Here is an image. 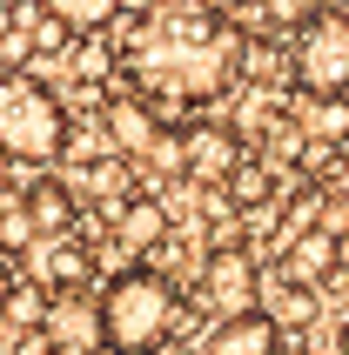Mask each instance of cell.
Returning <instances> with one entry per match:
<instances>
[{
	"instance_id": "obj_1",
	"label": "cell",
	"mask_w": 349,
	"mask_h": 355,
	"mask_svg": "<svg viewBox=\"0 0 349 355\" xmlns=\"http://www.w3.org/2000/svg\"><path fill=\"white\" fill-rule=\"evenodd\" d=\"M121 60L155 94V107H181V101L222 94L235 80L242 34L229 27V14H215L202 0H155V7H141Z\"/></svg>"
},
{
	"instance_id": "obj_2",
	"label": "cell",
	"mask_w": 349,
	"mask_h": 355,
	"mask_svg": "<svg viewBox=\"0 0 349 355\" xmlns=\"http://www.w3.org/2000/svg\"><path fill=\"white\" fill-rule=\"evenodd\" d=\"M174 282L155 268H121L108 288H101V349L108 355H155L174 329Z\"/></svg>"
},
{
	"instance_id": "obj_3",
	"label": "cell",
	"mask_w": 349,
	"mask_h": 355,
	"mask_svg": "<svg viewBox=\"0 0 349 355\" xmlns=\"http://www.w3.org/2000/svg\"><path fill=\"white\" fill-rule=\"evenodd\" d=\"M60 148H67V107L54 101V87L7 67L0 74V155L34 168V161H54Z\"/></svg>"
},
{
	"instance_id": "obj_4",
	"label": "cell",
	"mask_w": 349,
	"mask_h": 355,
	"mask_svg": "<svg viewBox=\"0 0 349 355\" xmlns=\"http://www.w3.org/2000/svg\"><path fill=\"white\" fill-rule=\"evenodd\" d=\"M289 67L309 101H349V20L316 14L309 27H295Z\"/></svg>"
},
{
	"instance_id": "obj_5",
	"label": "cell",
	"mask_w": 349,
	"mask_h": 355,
	"mask_svg": "<svg viewBox=\"0 0 349 355\" xmlns=\"http://www.w3.org/2000/svg\"><path fill=\"white\" fill-rule=\"evenodd\" d=\"M255 288H262V275H255L249 248H215V255L202 261V295L215 302V322H222V315H249Z\"/></svg>"
},
{
	"instance_id": "obj_6",
	"label": "cell",
	"mask_w": 349,
	"mask_h": 355,
	"mask_svg": "<svg viewBox=\"0 0 349 355\" xmlns=\"http://www.w3.org/2000/svg\"><path fill=\"white\" fill-rule=\"evenodd\" d=\"M40 336L54 342L60 355H101V302H88L74 288V295H47V309H40Z\"/></svg>"
},
{
	"instance_id": "obj_7",
	"label": "cell",
	"mask_w": 349,
	"mask_h": 355,
	"mask_svg": "<svg viewBox=\"0 0 349 355\" xmlns=\"http://www.w3.org/2000/svg\"><path fill=\"white\" fill-rule=\"evenodd\" d=\"M235 161H242L235 128H222V121H195V128H181V175H195V181H229Z\"/></svg>"
},
{
	"instance_id": "obj_8",
	"label": "cell",
	"mask_w": 349,
	"mask_h": 355,
	"mask_svg": "<svg viewBox=\"0 0 349 355\" xmlns=\"http://www.w3.org/2000/svg\"><path fill=\"white\" fill-rule=\"evenodd\" d=\"M275 349H282V329H275L262 309H249V315H222L215 322L202 355H275Z\"/></svg>"
},
{
	"instance_id": "obj_9",
	"label": "cell",
	"mask_w": 349,
	"mask_h": 355,
	"mask_svg": "<svg viewBox=\"0 0 349 355\" xmlns=\"http://www.w3.org/2000/svg\"><path fill=\"white\" fill-rule=\"evenodd\" d=\"M255 309H262L275 329H309L323 302H316L309 282H295V275H262V288H255Z\"/></svg>"
},
{
	"instance_id": "obj_10",
	"label": "cell",
	"mask_w": 349,
	"mask_h": 355,
	"mask_svg": "<svg viewBox=\"0 0 349 355\" xmlns=\"http://www.w3.org/2000/svg\"><path fill=\"white\" fill-rule=\"evenodd\" d=\"M343 261V241L330 235V228H302V235H289V255H282V275H295V282H323Z\"/></svg>"
},
{
	"instance_id": "obj_11",
	"label": "cell",
	"mask_w": 349,
	"mask_h": 355,
	"mask_svg": "<svg viewBox=\"0 0 349 355\" xmlns=\"http://www.w3.org/2000/svg\"><path fill=\"white\" fill-rule=\"evenodd\" d=\"M161 128H168V121L155 114V101H115V107H108V135H115L121 155H135V161L155 148Z\"/></svg>"
},
{
	"instance_id": "obj_12",
	"label": "cell",
	"mask_w": 349,
	"mask_h": 355,
	"mask_svg": "<svg viewBox=\"0 0 349 355\" xmlns=\"http://www.w3.org/2000/svg\"><path fill=\"white\" fill-rule=\"evenodd\" d=\"M40 7H47V20H54L60 34H101L128 0H40Z\"/></svg>"
},
{
	"instance_id": "obj_13",
	"label": "cell",
	"mask_w": 349,
	"mask_h": 355,
	"mask_svg": "<svg viewBox=\"0 0 349 355\" xmlns=\"http://www.w3.org/2000/svg\"><path fill=\"white\" fill-rule=\"evenodd\" d=\"M20 201H27V221H34V228H67V221H74V195H67L60 181H34Z\"/></svg>"
},
{
	"instance_id": "obj_14",
	"label": "cell",
	"mask_w": 349,
	"mask_h": 355,
	"mask_svg": "<svg viewBox=\"0 0 349 355\" xmlns=\"http://www.w3.org/2000/svg\"><path fill=\"white\" fill-rule=\"evenodd\" d=\"M302 135L349 148V101H302Z\"/></svg>"
},
{
	"instance_id": "obj_15",
	"label": "cell",
	"mask_w": 349,
	"mask_h": 355,
	"mask_svg": "<svg viewBox=\"0 0 349 355\" xmlns=\"http://www.w3.org/2000/svg\"><path fill=\"white\" fill-rule=\"evenodd\" d=\"M229 201H235V208H262V201H269V168L242 155L235 175H229Z\"/></svg>"
},
{
	"instance_id": "obj_16",
	"label": "cell",
	"mask_w": 349,
	"mask_h": 355,
	"mask_svg": "<svg viewBox=\"0 0 349 355\" xmlns=\"http://www.w3.org/2000/svg\"><path fill=\"white\" fill-rule=\"evenodd\" d=\"M121 235L135 241V248H155L161 241V208L155 201H128V208H121Z\"/></svg>"
},
{
	"instance_id": "obj_17",
	"label": "cell",
	"mask_w": 349,
	"mask_h": 355,
	"mask_svg": "<svg viewBox=\"0 0 349 355\" xmlns=\"http://www.w3.org/2000/svg\"><path fill=\"white\" fill-rule=\"evenodd\" d=\"M262 20H269V27H309L316 0H262Z\"/></svg>"
},
{
	"instance_id": "obj_18",
	"label": "cell",
	"mask_w": 349,
	"mask_h": 355,
	"mask_svg": "<svg viewBox=\"0 0 349 355\" xmlns=\"http://www.w3.org/2000/svg\"><path fill=\"white\" fill-rule=\"evenodd\" d=\"M148 168H161V175H181V135H174V128H161L155 135V148H148Z\"/></svg>"
},
{
	"instance_id": "obj_19",
	"label": "cell",
	"mask_w": 349,
	"mask_h": 355,
	"mask_svg": "<svg viewBox=\"0 0 349 355\" xmlns=\"http://www.w3.org/2000/svg\"><path fill=\"white\" fill-rule=\"evenodd\" d=\"M34 235V221H27V201H0V241L14 248V241Z\"/></svg>"
},
{
	"instance_id": "obj_20",
	"label": "cell",
	"mask_w": 349,
	"mask_h": 355,
	"mask_svg": "<svg viewBox=\"0 0 349 355\" xmlns=\"http://www.w3.org/2000/svg\"><path fill=\"white\" fill-rule=\"evenodd\" d=\"M316 14H336V20H349V0H316Z\"/></svg>"
},
{
	"instance_id": "obj_21",
	"label": "cell",
	"mask_w": 349,
	"mask_h": 355,
	"mask_svg": "<svg viewBox=\"0 0 349 355\" xmlns=\"http://www.w3.org/2000/svg\"><path fill=\"white\" fill-rule=\"evenodd\" d=\"M7 295H14V275H7V268H0V309H7Z\"/></svg>"
},
{
	"instance_id": "obj_22",
	"label": "cell",
	"mask_w": 349,
	"mask_h": 355,
	"mask_svg": "<svg viewBox=\"0 0 349 355\" xmlns=\"http://www.w3.org/2000/svg\"><path fill=\"white\" fill-rule=\"evenodd\" d=\"M343 188H349V148H343Z\"/></svg>"
},
{
	"instance_id": "obj_23",
	"label": "cell",
	"mask_w": 349,
	"mask_h": 355,
	"mask_svg": "<svg viewBox=\"0 0 349 355\" xmlns=\"http://www.w3.org/2000/svg\"><path fill=\"white\" fill-rule=\"evenodd\" d=\"M343 355H349V329H343Z\"/></svg>"
}]
</instances>
